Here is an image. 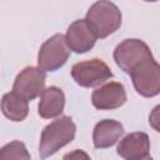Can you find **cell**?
I'll list each match as a JSON object with an SVG mask.
<instances>
[{
    "mask_svg": "<svg viewBox=\"0 0 160 160\" xmlns=\"http://www.w3.org/2000/svg\"><path fill=\"white\" fill-rule=\"evenodd\" d=\"M75 132L76 125L70 116H61L46 125L41 132L39 144L40 158H49L62 146L71 142L75 138Z\"/></svg>",
    "mask_w": 160,
    "mask_h": 160,
    "instance_id": "6da1fadb",
    "label": "cell"
},
{
    "mask_svg": "<svg viewBox=\"0 0 160 160\" xmlns=\"http://www.w3.org/2000/svg\"><path fill=\"white\" fill-rule=\"evenodd\" d=\"M85 20L94 35L104 39L120 28L121 11L114 2L109 0H99L89 8Z\"/></svg>",
    "mask_w": 160,
    "mask_h": 160,
    "instance_id": "7a4b0ae2",
    "label": "cell"
},
{
    "mask_svg": "<svg viewBox=\"0 0 160 160\" xmlns=\"http://www.w3.org/2000/svg\"><path fill=\"white\" fill-rule=\"evenodd\" d=\"M135 90L145 96H156L160 91V66L158 61L152 58L145 59L139 62L130 72Z\"/></svg>",
    "mask_w": 160,
    "mask_h": 160,
    "instance_id": "3957f363",
    "label": "cell"
},
{
    "mask_svg": "<svg viewBox=\"0 0 160 160\" xmlns=\"http://www.w3.org/2000/svg\"><path fill=\"white\" fill-rule=\"evenodd\" d=\"M69 55L70 50L65 41V36L55 34L40 46L38 65L42 71H55L68 61Z\"/></svg>",
    "mask_w": 160,
    "mask_h": 160,
    "instance_id": "277c9868",
    "label": "cell"
},
{
    "mask_svg": "<svg viewBox=\"0 0 160 160\" xmlns=\"http://www.w3.org/2000/svg\"><path fill=\"white\" fill-rule=\"evenodd\" d=\"M71 76L78 85L82 88H94L109 80L112 72L102 60L91 59L74 64L71 68Z\"/></svg>",
    "mask_w": 160,
    "mask_h": 160,
    "instance_id": "5b68a950",
    "label": "cell"
},
{
    "mask_svg": "<svg viewBox=\"0 0 160 160\" xmlns=\"http://www.w3.org/2000/svg\"><path fill=\"white\" fill-rule=\"evenodd\" d=\"M152 58L149 46L140 39H126L114 50V60L116 65L129 74L139 62Z\"/></svg>",
    "mask_w": 160,
    "mask_h": 160,
    "instance_id": "8992f818",
    "label": "cell"
},
{
    "mask_svg": "<svg viewBox=\"0 0 160 160\" xmlns=\"http://www.w3.org/2000/svg\"><path fill=\"white\" fill-rule=\"evenodd\" d=\"M45 71L36 66H26L15 78L12 91L19 94L28 101L34 100L35 98L40 96V94L45 89Z\"/></svg>",
    "mask_w": 160,
    "mask_h": 160,
    "instance_id": "52a82bcc",
    "label": "cell"
},
{
    "mask_svg": "<svg viewBox=\"0 0 160 160\" xmlns=\"http://www.w3.org/2000/svg\"><path fill=\"white\" fill-rule=\"evenodd\" d=\"M126 101V91L121 82L110 81L99 89L94 90L91 95L92 105L99 110H114L122 106Z\"/></svg>",
    "mask_w": 160,
    "mask_h": 160,
    "instance_id": "ba28073f",
    "label": "cell"
},
{
    "mask_svg": "<svg viewBox=\"0 0 160 160\" xmlns=\"http://www.w3.org/2000/svg\"><path fill=\"white\" fill-rule=\"evenodd\" d=\"M118 155L126 160L150 159V140L142 131L126 135L118 145Z\"/></svg>",
    "mask_w": 160,
    "mask_h": 160,
    "instance_id": "9c48e42d",
    "label": "cell"
},
{
    "mask_svg": "<svg viewBox=\"0 0 160 160\" xmlns=\"http://www.w3.org/2000/svg\"><path fill=\"white\" fill-rule=\"evenodd\" d=\"M96 36L89 28L85 19L74 21L65 35V41L70 50L76 54H82L92 49L96 42Z\"/></svg>",
    "mask_w": 160,
    "mask_h": 160,
    "instance_id": "30bf717a",
    "label": "cell"
},
{
    "mask_svg": "<svg viewBox=\"0 0 160 160\" xmlns=\"http://www.w3.org/2000/svg\"><path fill=\"white\" fill-rule=\"evenodd\" d=\"M65 106V95L58 86H49L40 94L38 112L44 119H52L59 116Z\"/></svg>",
    "mask_w": 160,
    "mask_h": 160,
    "instance_id": "8fae6325",
    "label": "cell"
},
{
    "mask_svg": "<svg viewBox=\"0 0 160 160\" xmlns=\"http://www.w3.org/2000/svg\"><path fill=\"white\" fill-rule=\"evenodd\" d=\"M124 134L122 125L112 119L99 121L92 131V141L96 149H106L112 146Z\"/></svg>",
    "mask_w": 160,
    "mask_h": 160,
    "instance_id": "7c38bea8",
    "label": "cell"
},
{
    "mask_svg": "<svg viewBox=\"0 0 160 160\" xmlns=\"http://www.w3.org/2000/svg\"><path fill=\"white\" fill-rule=\"evenodd\" d=\"M0 109L5 118L11 121H22L29 114L28 100L14 91L4 94L0 101Z\"/></svg>",
    "mask_w": 160,
    "mask_h": 160,
    "instance_id": "4fadbf2b",
    "label": "cell"
},
{
    "mask_svg": "<svg viewBox=\"0 0 160 160\" xmlns=\"http://www.w3.org/2000/svg\"><path fill=\"white\" fill-rule=\"evenodd\" d=\"M9 159H30V154L21 141H11L0 149V160Z\"/></svg>",
    "mask_w": 160,
    "mask_h": 160,
    "instance_id": "5bb4252c",
    "label": "cell"
},
{
    "mask_svg": "<svg viewBox=\"0 0 160 160\" xmlns=\"http://www.w3.org/2000/svg\"><path fill=\"white\" fill-rule=\"evenodd\" d=\"M144 1H158V0H144Z\"/></svg>",
    "mask_w": 160,
    "mask_h": 160,
    "instance_id": "9a60e30c",
    "label": "cell"
}]
</instances>
